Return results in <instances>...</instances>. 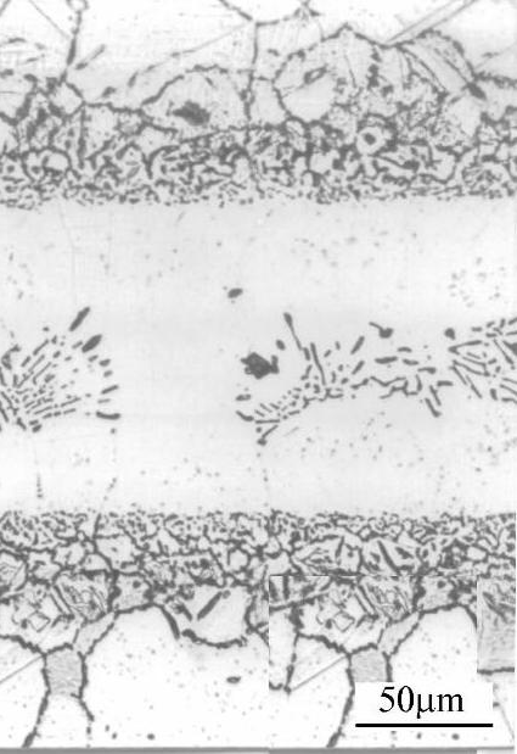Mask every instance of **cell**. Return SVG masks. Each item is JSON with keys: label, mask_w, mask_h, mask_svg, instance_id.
Masks as SVG:
<instances>
[{"label": "cell", "mask_w": 517, "mask_h": 754, "mask_svg": "<svg viewBox=\"0 0 517 754\" xmlns=\"http://www.w3.org/2000/svg\"><path fill=\"white\" fill-rule=\"evenodd\" d=\"M75 19L58 3L15 2L0 8V75L31 81L63 75Z\"/></svg>", "instance_id": "cell-1"}, {"label": "cell", "mask_w": 517, "mask_h": 754, "mask_svg": "<svg viewBox=\"0 0 517 754\" xmlns=\"http://www.w3.org/2000/svg\"><path fill=\"white\" fill-rule=\"evenodd\" d=\"M47 695L43 653L0 636V748L27 747Z\"/></svg>", "instance_id": "cell-2"}, {"label": "cell", "mask_w": 517, "mask_h": 754, "mask_svg": "<svg viewBox=\"0 0 517 754\" xmlns=\"http://www.w3.org/2000/svg\"><path fill=\"white\" fill-rule=\"evenodd\" d=\"M91 733L92 716L80 696L48 692L27 747H91Z\"/></svg>", "instance_id": "cell-3"}, {"label": "cell", "mask_w": 517, "mask_h": 754, "mask_svg": "<svg viewBox=\"0 0 517 754\" xmlns=\"http://www.w3.org/2000/svg\"><path fill=\"white\" fill-rule=\"evenodd\" d=\"M44 677L48 692L82 695L86 684V657L72 645H65L44 655Z\"/></svg>", "instance_id": "cell-4"}, {"label": "cell", "mask_w": 517, "mask_h": 754, "mask_svg": "<svg viewBox=\"0 0 517 754\" xmlns=\"http://www.w3.org/2000/svg\"><path fill=\"white\" fill-rule=\"evenodd\" d=\"M116 614V612L111 611L97 619H93V621L81 624V627L77 630L75 639H73L72 646L86 657L93 650V647L103 639V636L108 633L112 623L115 621Z\"/></svg>", "instance_id": "cell-5"}]
</instances>
